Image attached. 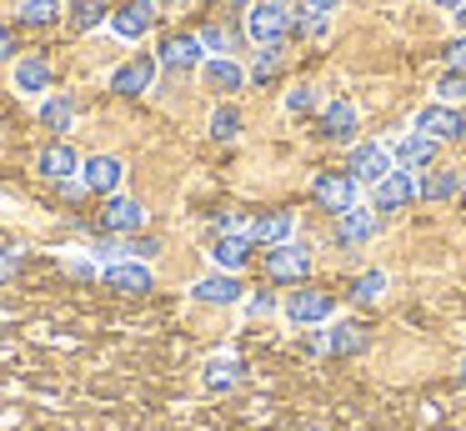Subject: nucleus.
Instances as JSON below:
<instances>
[{
  "instance_id": "8",
  "label": "nucleus",
  "mask_w": 466,
  "mask_h": 431,
  "mask_svg": "<svg viewBox=\"0 0 466 431\" xmlns=\"http://www.w3.org/2000/svg\"><path fill=\"white\" fill-rule=\"evenodd\" d=\"M121 180H126V166H121L116 156H91V160H81V186L96 190V196H116V190H121Z\"/></svg>"
},
{
  "instance_id": "39",
  "label": "nucleus",
  "mask_w": 466,
  "mask_h": 431,
  "mask_svg": "<svg viewBox=\"0 0 466 431\" xmlns=\"http://www.w3.org/2000/svg\"><path fill=\"white\" fill-rule=\"evenodd\" d=\"M306 10H316V15H331V10H341V0H301Z\"/></svg>"
},
{
  "instance_id": "44",
  "label": "nucleus",
  "mask_w": 466,
  "mask_h": 431,
  "mask_svg": "<svg viewBox=\"0 0 466 431\" xmlns=\"http://www.w3.org/2000/svg\"><path fill=\"white\" fill-rule=\"evenodd\" d=\"M456 26H461V30H466V5H461V10H456Z\"/></svg>"
},
{
  "instance_id": "38",
  "label": "nucleus",
  "mask_w": 466,
  "mask_h": 431,
  "mask_svg": "<svg viewBox=\"0 0 466 431\" xmlns=\"http://www.w3.org/2000/svg\"><path fill=\"white\" fill-rule=\"evenodd\" d=\"M21 271V251H0V281Z\"/></svg>"
},
{
  "instance_id": "25",
  "label": "nucleus",
  "mask_w": 466,
  "mask_h": 431,
  "mask_svg": "<svg viewBox=\"0 0 466 431\" xmlns=\"http://www.w3.org/2000/svg\"><path fill=\"white\" fill-rule=\"evenodd\" d=\"M241 381V361L236 356H211L206 361V391H231Z\"/></svg>"
},
{
  "instance_id": "43",
  "label": "nucleus",
  "mask_w": 466,
  "mask_h": 431,
  "mask_svg": "<svg viewBox=\"0 0 466 431\" xmlns=\"http://www.w3.org/2000/svg\"><path fill=\"white\" fill-rule=\"evenodd\" d=\"M241 5H246V0H221V10H226V15H236Z\"/></svg>"
},
{
  "instance_id": "11",
  "label": "nucleus",
  "mask_w": 466,
  "mask_h": 431,
  "mask_svg": "<svg viewBox=\"0 0 466 431\" xmlns=\"http://www.w3.org/2000/svg\"><path fill=\"white\" fill-rule=\"evenodd\" d=\"M151 26H156V0H126V5L111 15V30L121 40H141Z\"/></svg>"
},
{
  "instance_id": "6",
  "label": "nucleus",
  "mask_w": 466,
  "mask_h": 431,
  "mask_svg": "<svg viewBox=\"0 0 466 431\" xmlns=\"http://www.w3.org/2000/svg\"><path fill=\"white\" fill-rule=\"evenodd\" d=\"M306 271H311V251L306 246H271L266 251V276L271 281H306Z\"/></svg>"
},
{
  "instance_id": "35",
  "label": "nucleus",
  "mask_w": 466,
  "mask_h": 431,
  "mask_svg": "<svg viewBox=\"0 0 466 431\" xmlns=\"http://www.w3.org/2000/svg\"><path fill=\"white\" fill-rule=\"evenodd\" d=\"M316 106H321L316 86H296L291 96H286V110H291V116H306V110H316Z\"/></svg>"
},
{
  "instance_id": "40",
  "label": "nucleus",
  "mask_w": 466,
  "mask_h": 431,
  "mask_svg": "<svg viewBox=\"0 0 466 431\" xmlns=\"http://www.w3.org/2000/svg\"><path fill=\"white\" fill-rule=\"evenodd\" d=\"M271 306H276V301H271V291H261V296H251V316H266Z\"/></svg>"
},
{
  "instance_id": "42",
  "label": "nucleus",
  "mask_w": 466,
  "mask_h": 431,
  "mask_svg": "<svg viewBox=\"0 0 466 431\" xmlns=\"http://www.w3.org/2000/svg\"><path fill=\"white\" fill-rule=\"evenodd\" d=\"M431 5H441V10H451V15H456V10L466 5V0H431Z\"/></svg>"
},
{
  "instance_id": "47",
  "label": "nucleus",
  "mask_w": 466,
  "mask_h": 431,
  "mask_svg": "<svg viewBox=\"0 0 466 431\" xmlns=\"http://www.w3.org/2000/svg\"><path fill=\"white\" fill-rule=\"evenodd\" d=\"M166 5H181V0H166Z\"/></svg>"
},
{
  "instance_id": "18",
  "label": "nucleus",
  "mask_w": 466,
  "mask_h": 431,
  "mask_svg": "<svg viewBox=\"0 0 466 431\" xmlns=\"http://www.w3.org/2000/svg\"><path fill=\"white\" fill-rule=\"evenodd\" d=\"M416 200V176L411 170H391V176L376 186V210H406Z\"/></svg>"
},
{
  "instance_id": "17",
  "label": "nucleus",
  "mask_w": 466,
  "mask_h": 431,
  "mask_svg": "<svg viewBox=\"0 0 466 431\" xmlns=\"http://www.w3.org/2000/svg\"><path fill=\"white\" fill-rule=\"evenodd\" d=\"M321 136L336 140V146L356 140V106H351V100H326V110H321Z\"/></svg>"
},
{
  "instance_id": "10",
  "label": "nucleus",
  "mask_w": 466,
  "mask_h": 431,
  "mask_svg": "<svg viewBox=\"0 0 466 431\" xmlns=\"http://www.w3.org/2000/svg\"><path fill=\"white\" fill-rule=\"evenodd\" d=\"M156 66H161L156 56H136V60H126V66H116L111 70V90L116 96H141V90H151Z\"/></svg>"
},
{
  "instance_id": "24",
  "label": "nucleus",
  "mask_w": 466,
  "mask_h": 431,
  "mask_svg": "<svg viewBox=\"0 0 466 431\" xmlns=\"http://www.w3.org/2000/svg\"><path fill=\"white\" fill-rule=\"evenodd\" d=\"M361 346H366V326H361V321H336L331 336H326V351H336V356H356Z\"/></svg>"
},
{
  "instance_id": "27",
  "label": "nucleus",
  "mask_w": 466,
  "mask_h": 431,
  "mask_svg": "<svg viewBox=\"0 0 466 431\" xmlns=\"http://www.w3.org/2000/svg\"><path fill=\"white\" fill-rule=\"evenodd\" d=\"M61 0H25L21 5V26H56L61 20Z\"/></svg>"
},
{
  "instance_id": "30",
  "label": "nucleus",
  "mask_w": 466,
  "mask_h": 431,
  "mask_svg": "<svg viewBox=\"0 0 466 431\" xmlns=\"http://www.w3.org/2000/svg\"><path fill=\"white\" fill-rule=\"evenodd\" d=\"M436 100H441V106H456V100H466V76H461V70H446V76L436 80Z\"/></svg>"
},
{
  "instance_id": "1",
  "label": "nucleus",
  "mask_w": 466,
  "mask_h": 431,
  "mask_svg": "<svg viewBox=\"0 0 466 431\" xmlns=\"http://www.w3.org/2000/svg\"><path fill=\"white\" fill-rule=\"evenodd\" d=\"M391 170H396V156L381 140H356L351 156H346V176H351L356 186H381Z\"/></svg>"
},
{
  "instance_id": "7",
  "label": "nucleus",
  "mask_w": 466,
  "mask_h": 431,
  "mask_svg": "<svg viewBox=\"0 0 466 431\" xmlns=\"http://www.w3.org/2000/svg\"><path fill=\"white\" fill-rule=\"evenodd\" d=\"M146 226V206L131 196H111L101 210V231H111V236H136V231Z\"/></svg>"
},
{
  "instance_id": "34",
  "label": "nucleus",
  "mask_w": 466,
  "mask_h": 431,
  "mask_svg": "<svg viewBox=\"0 0 466 431\" xmlns=\"http://www.w3.org/2000/svg\"><path fill=\"white\" fill-rule=\"evenodd\" d=\"M291 30H296V36H326V15H316V10H296V15H291Z\"/></svg>"
},
{
  "instance_id": "12",
  "label": "nucleus",
  "mask_w": 466,
  "mask_h": 431,
  "mask_svg": "<svg viewBox=\"0 0 466 431\" xmlns=\"http://www.w3.org/2000/svg\"><path fill=\"white\" fill-rule=\"evenodd\" d=\"M391 156H396V170H431L436 166V140L421 136V130H411V136H401L391 146Z\"/></svg>"
},
{
  "instance_id": "21",
  "label": "nucleus",
  "mask_w": 466,
  "mask_h": 431,
  "mask_svg": "<svg viewBox=\"0 0 466 431\" xmlns=\"http://www.w3.org/2000/svg\"><path fill=\"white\" fill-rule=\"evenodd\" d=\"M456 190H461V170H451V166L426 170V176L416 180V196H421V200H451Z\"/></svg>"
},
{
  "instance_id": "48",
  "label": "nucleus",
  "mask_w": 466,
  "mask_h": 431,
  "mask_svg": "<svg viewBox=\"0 0 466 431\" xmlns=\"http://www.w3.org/2000/svg\"><path fill=\"white\" fill-rule=\"evenodd\" d=\"M101 5H106V0H101Z\"/></svg>"
},
{
  "instance_id": "26",
  "label": "nucleus",
  "mask_w": 466,
  "mask_h": 431,
  "mask_svg": "<svg viewBox=\"0 0 466 431\" xmlns=\"http://www.w3.org/2000/svg\"><path fill=\"white\" fill-rule=\"evenodd\" d=\"M201 46L216 50L221 60H231V50L241 46V30H236V26H206V30H201Z\"/></svg>"
},
{
  "instance_id": "41",
  "label": "nucleus",
  "mask_w": 466,
  "mask_h": 431,
  "mask_svg": "<svg viewBox=\"0 0 466 431\" xmlns=\"http://www.w3.org/2000/svg\"><path fill=\"white\" fill-rule=\"evenodd\" d=\"M11 56H15V36L0 26V60H11Z\"/></svg>"
},
{
  "instance_id": "4",
  "label": "nucleus",
  "mask_w": 466,
  "mask_h": 431,
  "mask_svg": "<svg viewBox=\"0 0 466 431\" xmlns=\"http://www.w3.org/2000/svg\"><path fill=\"white\" fill-rule=\"evenodd\" d=\"M311 196L321 210H331V216H346V210L356 206V180L346 176V170H326V176L311 180Z\"/></svg>"
},
{
  "instance_id": "16",
  "label": "nucleus",
  "mask_w": 466,
  "mask_h": 431,
  "mask_svg": "<svg viewBox=\"0 0 466 431\" xmlns=\"http://www.w3.org/2000/svg\"><path fill=\"white\" fill-rule=\"evenodd\" d=\"M35 170H41L46 180H56V186H61V180H71L76 170H81V156H76V150L66 146V140H51V146H46L41 156H35Z\"/></svg>"
},
{
  "instance_id": "37",
  "label": "nucleus",
  "mask_w": 466,
  "mask_h": 431,
  "mask_svg": "<svg viewBox=\"0 0 466 431\" xmlns=\"http://www.w3.org/2000/svg\"><path fill=\"white\" fill-rule=\"evenodd\" d=\"M446 66H451V70H461V76H466V36L446 46Z\"/></svg>"
},
{
  "instance_id": "31",
  "label": "nucleus",
  "mask_w": 466,
  "mask_h": 431,
  "mask_svg": "<svg viewBox=\"0 0 466 431\" xmlns=\"http://www.w3.org/2000/svg\"><path fill=\"white\" fill-rule=\"evenodd\" d=\"M386 291V271H366V276L351 281V301H376Z\"/></svg>"
},
{
  "instance_id": "22",
  "label": "nucleus",
  "mask_w": 466,
  "mask_h": 431,
  "mask_svg": "<svg viewBox=\"0 0 466 431\" xmlns=\"http://www.w3.org/2000/svg\"><path fill=\"white\" fill-rule=\"evenodd\" d=\"M15 90H21V96H41V90H51V66H46L41 56L15 60Z\"/></svg>"
},
{
  "instance_id": "9",
  "label": "nucleus",
  "mask_w": 466,
  "mask_h": 431,
  "mask_svg": "<svg viewBox=\"0 0 466 431\" xmlns=\"http://www.w3.org/2000/svg\"><path fill=\"white\" fill-rule=\"evenodd\" d=\"M336 311V301L326 296V291L306 286V291H291V301H286V316H291V326H316V321H326Z\"/></svg>"
},
{
  "instance_id": "36",
  "label": "nucleus",
  "mask_w": 466,
  "mask_h": 431,
  "mask_svg": "<svg viewBox=\"0 0 466 431\" xmlns=\"http://www.w3.org/2000/svg\"><path fill=\"white\" fill-rule=\"evenodd\" d=\"M126 251H131V261H151L156 251H161V241H156V236H131V241H126Z\"/></svg>"
},
{
  "instance_id": "3",
  "label": "nucleus",
  "mask_w": 466,
  "mask_h": 431,
  "mask_svg": "<svg viewBox=\"0 0 466 431\" xmlns=\"http://www.w3.org/2000/svg\"><path fill=\"white\" fill-rule=\"evenodd\" d=\"M246 36H251L256 46H281V40L291 36V10H286V5H256V10H246Z\"/></svg>"
},
{
  "instance_id": "14",
  "label": "nucleus",
  "mask_w": 466,
  "mask_h": 431,
  "mask_svg": "<svg viewBox=\"0 0 466 431\" xmlns=\"http://www.w3.org/2000/svg\"><path fill=\"white\" fill-rule=\"evenodd\" d=\"M376 226H381V221H376V206H371V210H366V206H351L346 216H336V241H341L346 251H351V246H366V241L376 236Z\"/></svg>"
},
{
  "instance_id": "46",
  "label": "nucleus",
  "mask_w": 466,
  "mask_h": 431,
  "mask_svg": "<svg viewBox=\"0 0 466 431\" xmlns=\"http://www.w3.org/2000/svg\"><path fill=\"white\" fill-rule=\"evenodd\" d=\"M261 5H286V0H261Z\"/></svg>"
},
{
  "instance_id": "29",
  "label": "nucleus",
  "mask_w": 466,
  "mask_h": 431,
  "mask_svg": "<svg viewBox=\"0 0 466 431\" xmlns=\"http://www.w3.org/2000/svg\"><path fill=\"white\" fill-rule=\"evenodd\" d=\"M66 10H71V26H76V30H96V26L106 20L101 0H71Z\"/></svg>"
},
{
  "instance_id": "15",
  "label": "nucleus",
  "mask_w": 466,
  "mask_h": 431,
  "mask_svg": "<svg viewBox=\"0 0 466 431\" xmlns=\"http://www.w3.org/2000/svg\"><path fill=\"white\" fill-rule=\"evenodd\" d=\"M241 291H246V286L231 276V271H216V276L196 281L191 296L201 301V306H236V301H241Z\"/></svg>"
},
{
  "instance_id": "45",
  "label": "nucleus",
  "mask_w": 466,
  "mask_h": 431,
  "mask_svg": "<svg viewBox=\"0 0 466 431\" xmlns=\"http://www.w3.org/2000/svg\"><path fill=\"white\" fill-rule=\"evenodd\" d=\"M456 381H461V391H466V361H461V376H456Z\"/></svg>"
},
{
  "instance_id": "23",
  "label": "nucleus",
  "mask_w": 466,
  "mask_h": 431,
  "mask_svg": "<svg viewBox=\"0 0 466 431\" xmlns=\"http://www.w3.org/2000/svg\"><path fill=\"white\" fill-rule=\"evenodd\" d=\"M201 80H206L211 90H241V86H246V70L236 66V60H221V56H211V60L201 66Z\"/></svg>"
},
{
  "instance_id": "19",
  "label": "nucleus",
  "mask_w": 466,
  "mask_h": 431,
  "mask_svg": "<svg viewBox=\"0 0 466 431\" xmlns=\"http://www.w3.org/2000/svg\"><path fill=\"white\" fill-rule=\"evenodd\" d=\"M201 50H206L201 36H171V40L161 46V56H156V60H161L166 70H191V66H206Z\"/></svg>"
},
{
  "instance_id": "28",
  "label": "nucleus",
  "mask_w": 466,
  "mask_h": 431,
  "mask_svg": "<svg viewBox=\"0 0 466 431\" xmlns=\"http://www.w3.org/2000/svg\"><path fill=\"white\" fill-rule=\"evenodd\" d=\"M71 120H76V106L66 96H56V100H46V106H41V126L46 130H71Z\"/></svg>"
},
{
  "instance_id": "5",
  "label": "nucleus",
  "mask_w": 466,
  "mask_h": 431,
  "mask_svg": "<svg viewBox=\"0 0 466 431\" xmlns=\"http://www.w3.org/2000/svg\"><path fill=\"white\" fill-rule=\"evenodd\" d=\"M101 281L111 291H121V296H146V291L156 286V276H151V266H146V261H116V266L101 271Z\"/></svg>"
},
{
  "instance_id": "32",
  "label": "nucleus",
  "mask_w": 466,
  "mask_h": 431,
  "mask_svg": "<svg viewBox=\"0 0 466 431\" xmlns=\"http://www.w3.org/2000/svg\"><path fill=\"white\" fill-rule=\"evenodd\" d=\"M236 130H241V110H236V106H221V110L211 116V136H216V140H231Z\"/></svg>"
},
{
  "instance_id": "2",
  "label": "nucleus",
  "mask_w": 466,
  "mask_h": 431,
  "mask_svg": "<svg viewBox=\"0 0 466 431\" xmlns=\"http://www.w3.org/2000/svg\"><path fill=\"white\" fill-rule=\"evenodd\" d=\"M416 130L431 136L436 146H441V140H466V116L456 106H441V100H436V106L416 110Z\"/></svg>"
},
{
  "instance_id": "33",
  "label": "nucleus",
  "mask_w": 466,
  "mask_h": 431,
  "mask_svg": "<svg viewBox=\"0 0 466 431\" xmlns=\"http://www.w3.org/2000/svg\"><path fill=\"white\" fill-rule=\"evenodd\" d=\"M276 70H281V46H261V50H256L251 76H256V80H266V76H276Z\"/></svg>"
},
{
  "instance_id": "13",
  "label": "nucleus",
  "mask_w": 466,
  "mask_h": 431,
  "mask_svg": "<svg viewBox=\"0 0 466 431\" xmlns=\"http://www.w3.org/2000/svg\"><path fill=\"white\" fill-rule=\"evenodd\" d=\"M291 231H296V216L291 210H271V216H256L251 226H246V236H251V246H286L291 241Z\"/></svg>"
},
{
  "instance_id": "20",
  "label": "nucleus",
  "mask_w": 466,
  "mask_h": 431,
  "mask_svg": "<svg viewBox=\"0 0 466 431\" xmlns=\"http://www.w3.org/2000/svg\"><path fill=\"white\" fill-rule=\"evenodd\" d=\"M211 261L221 271H241L246 261H251V236H246V231H231V236H216V246H211Z\"/></svg>"
}]
</instances>
